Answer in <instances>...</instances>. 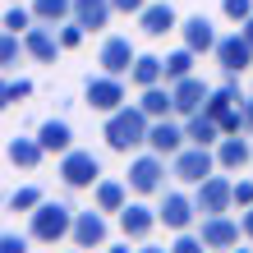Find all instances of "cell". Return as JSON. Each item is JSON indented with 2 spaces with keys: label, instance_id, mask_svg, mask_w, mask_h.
I'll return each mask as SVG.
<instances>
[{
  "label": "cell",
  "instance_id": "obj_25",
  "mask_svg": "<svg viewBox=\"0 0 253 253\" xmlns=\"http://www.w3.org/2000/svg\"><path fill=\"white\" fill-rule=\"evenodd\" d=\"M138 106L152 115V120H166V115H175V87L170 83H157V87H143Z\"/></svg>",
  "mask_w": 253,
  "mask_h": 253
},
{
  "label": "cell",
  "instance_id": "obj_5",
  "mask_svg": "<svg viewBox=\"0 0 253 253\" xmlns=\"http://www.w3.org/2000/svg\"><path fill=\"white\" fill-rule=\"evenodd\" d=\"M166 161L170 157L152 152V147H147L143 157H133L129 161V189L143 193V198H147V193H161V189H166Z\"/></svg>",
  "mask_w": 253,
  "mask_h": 253
},
{
  "label": "cell",
  "instance_id": "obj_41",
  "mask_svg": "<svg viewBox=\"0 0 253 253\" xmlns=\"http://www.w3.org/2000/svg\"><path fill=\"white\" fill-rule=\"evenodd\" d=\"M240 111H244V133H253V97L240 101Z\"/></svg>",
  "mask_w": 253,
  "mask_h": 253
},
{
  "label": "cell",
  "instance_id": "obj_37",
  "mask_svg": "<svg viewBox=\"0 0 253 253\" xmlns=\"http://www.w3.org/2000/svg\"><path fill=\"white\" fill-rule=\"evenodd\" d=\"M235 207H253V180H235Z\"/></svg>",
  "mask_w": 253,
  "mask_h": 253
},
{
  "label": "cell",
  "instance_id": "obj_45",
  "mask_svg": "<svg viewBox=\"0 0 253 253\" xmlns=\"http://www.w3.org/2000/svg\"><path fill=\"white\" fill-rule=\"evenodd\" d=\"M65 253H83V249H79V244H74V249H65Z\"/></svg>",
  "mask_w": 253,
  "mask_h": 253
},
{
  "label": "cell",
  "instance_id": "obj_9",
  "mask_svg": "<svg viewBox=\"0 0 253 253\" xmlns=\"http://www.w3.org/2000/svg\"><path fill=\"white\" fill-rule=\"evenodd\" d=\"M147 147L161 157H175L189 147V133H184V120L180 115H166V120H152V129H147Z\"/></svg>",
  "mask_w": 253,
  "mask_h": 253
},
{
  "label": "cell",
  "instance_id": "obj_7",
  "mask_svg": "<svg viewBox=\"0 0 253 253\" xmlns=\"http://www.w3.org/2000/svg\"><path fill=\"white\" fill-rule=\"evenodd\" d=\"M193 203H198L203 216H221L235 207V180H226V175H207L203 184H193Z\"/></svg>",
  "mask_w": 253,
  "mask_h": 253
},
{
  "label": "cell",
  "instance_id": "obj_27",
  "mask_svg": "<svg viewBox=\"0 0 253 253\" xmlns=\"http://www.w3.org/2000/svg\"><path fill=\"white\" fill-rule=\"evenodd\" d=\"M33 14H37V23L60 28V23L74 19V0H33Z\"/></svg>",
  "mask_w": 253,
  "mask_h": 253
},
{
  "label": "cell",
  "instance_id": "obj_11",
  "mask_svg": "<svg viewBox=\"0 0 253 253\" xmlns=\"http://www.w3.org/2000/svg\"><path fill=\"white\" fill-rule=\"evenodd\" d=\"M79 249H101L111 240V226H106V212L101 207H87V212L74 216V235H69Z\"/></svg>",
  "mask_w": 253,
  "mask_h": 253
},
{
  "label": "cell",
  "instance_id": "obj_46",
  "mask_svg": "<svg viewBox=\"0 0 253 253\" xmlns=\"http://www.w3.org/2000/svg\"><path fill=\"white\" fill-rule=\"evenodd\" d=\"M111 253H129V249H111Z\"/></svg>",
  "mask_w": 253,
  "mask_h": 253
},
{
  "label": "cell",
  "instance_id": "obj_39",
  "mask_svg": "<svg viewBox=\"0 0 253 253\" xmlns=\"http://www.w3.org/2000/svg\"><path fill=\"white\" fill-rule=\"evenodd\" d=\"M111 5H115V14H143L152 0H111Z\"/></svg>",
  "mask_w": 253,
  "mask_h": 253
},
{
  "label": "cell",
  "instance_id": "obj_26",
  "mask_svg": "<svg viewBox=\"0 0 253 253\" xmlns=\"http://www.w3.org/2000/svg\"><path fill=\"white\" fill-rule=\"evenodd\" d=\"M129 83L138 87H157V83H166V60H161V55H138V60H133V69H129Z\"/></svg>",
  "mask_w": 253,
  "mask_h": 253
},
{
  "label": "cell",
  "instance_id": "obj_10",
  "mask_svg": "<svg viewBox=\"0 0 253 253\" xmlns=\"http://www.w3.org/2000/svg\"><path fill=\"white\" fill-rule=\"evenodd\" d=\"M216 65H221V74H244L249 65H253V42L244 37V33H230V37H221L216 42Z\"/></svg>",
  "mask_w": 253,
  "mask_h": 253
},
{
  "label": "cell",
  "instance_id": "obj_6",
  "mask_svg": "<svg viewBox=\"0 0 253 253\" xmlns=\"http://www.w3.org/2000/svg\"><path fill=\"white\" fill-rule=\"evenodd\" d=\"M125 97H129V92H125V79H115V74H97V79H87V83H83V101H87L92 111H101V115H111V111L129 106Z\"/></svg>",
  "mask_w": 253,
  "mask_h": 253
},
{
  "label": "cell",
  "instance_id": "obj_2",
  "mask_svg": "<svg viewBox=\"0 0 253 253\" xmlns=\"http://www.w3.org/2000/svg\"><path fill=\"white\" fill-rule=\"evenodd\" d=\"M74 216L79 212H74L65 198H46L37 212H28V235H33L37 244H60V240L74 235Z\"/></svg>",
  "mask_w": 253,
  "mask_h": 253
},
{
  "label": "cell",
  "instance_id": "obj_8",
  "mask_svg": "<svg viewBox=\"0 0 253 253\" xmlns=\"http://www.w3.org/2000/svg\"><path fill=\"white\" fill-rule=\"evenodd\" d=\"M198 235H203V244H207V253H230L235 244H240V235H244V226L235 216H203V226H198Z\"/></svg>",
  "mask_w": 253,
  "mask_h": 253
},
{
  "label": "cell",
  "instance_id": "obj_1",
  "mask_svg": "<svg viewBox=\"0 0 253 253\" xmlns=\"http://www.w3.org/2000/svg\"><path fill=\"white\" fill-rule=\"evenodd\" d=\"M147 129H152V115H147L138 101L133 106H120V111H111L106 115V129H101V138H106L111 152H138V147H147Z\"/></svg>",
  "mask_w": 253,
  "mask_h": 253
},
{
  "label": "cell",
  "instance_id": "obj_13",
  "mask_svg": "<svg viewBox=\"0 0 253 253\" xmlns=\"http://www.w3.org/2000/svg\"><path fill=\"white\" fill-rule=\"evenodd\" d=\"M133 60H138V51H133L129 37H106V42H101V51H97L101 74H115V79H125V74L133 69Z\"/></svg>",
  "mask_w": 253,
  "mask_h": 253
},
{
  "label": "cell",
  "instance_id": "obj_17",
  "mask_svg": "<svg viewBox=\"0 0 253 253\" xmlns=\"http://www.w3.org/2000/svg\"><path fill=\"white\" fill-rule=\"evenodd\" d=\"M249 157H253V143L244 138V133H226V138L216 143V166L226 175H240L249 166Z\"/></svg>",
  "mask_w": 253,
  "mask_h": 253
},
{
  "label": "cell",
  "instance_id": "obj_19",
  "mask_svg": "<svg viewBox=\"0 0 253 253\" xmlns=\"http://www.w3.org/2000/svg\"><path fill=\"white\" fill-rule=\"evenodd\" d=\"M129 180H111V175H101L97 189H92V207H101V212H115L120 216L125 207H129Z\"/></svg>",
  "mask_w": 253,
  "mask_h": 253
},
{
  "label": "cell",
  "instance_id": "obj_24",
  "mask_svg": "<svg viewBox=\"0 0 253 253\" xmlns=\"http://www.w3.org/2000/svg\"><path fill=\"white\" fill-rule=\"evenodd\" d=\"M37 138H42V147H46V157H51V152L65 157L69 147H74V129H69V120H42Z\"/></svg>",
  "mask_w": 253,
  "mask_h": 253
},
{
  "label": "cell",
  "instance_id": "obj_44",
  "mask_svg": "<svg viewBox=\"0 0 253 253\" xmlns=\"http://www.w3.org/2000/svg\"><path fill=\"white\" fill-rule=\"evenodd\" d=\"M230 253H253V249H240V244H235V249H230Z\"/></svg>",
  "mask_w": 253,
  "mask_h": 253
},
{
  "label": "cell",
  "instance_id": "obj_34",
  "mask_svg": "<svg viewBox=\"0 0 253 253\" xmlns=\"http://www.w3.org/2000/svg\"><path fill=\"white\" fill-rule=\"evenodd\" d=\"M221 14L230 23H244V19H253V0H221Z\"/></svg>",
  "mask_w": 253,
  "mask_h": 253
},
{
  "label": "cell",
  "instance_id": "obj_31",
  "mask_svg": "<svg viewBox=\"0 0 253 253\" xmlns=\"http://www.w3.org/2000/svg\"><path fill=\"white\" fill-rule=\"evenodd\" d=\"M28 97H33V83H28V79H9L5 92H0V101H5V106H19V101H28Z\"/></svg>",
  "mask_w": 253,
  "mask_h": 253
},
{
  "label": "cell",
  "instance_id": "obj_42",
  "mask_svg": "<svg viewBox=\"0 0 253 253\" xmlns=\"http://www.w3.org/2000/svg\"><path fill=\"white\" fill-rule=\"evenodd\" d=\"M133 253H170V249H161V244H143V249H133Z\"/></svg>",
  "mask_w": 253,
  "mask_h": 253
},
{
  "label": "cell",
  "instance_id": "obj_43",
  "mask_svg": "<svg viewBox=\"0 0 253 253\" xmlns=\"http://www.w3.org/2000/svg\"><path fill=\"white\" fill-rule=\"evenodd\" d=\"M240 33H244V37L253 42V19H244V23H240Z\"/></svg>",
  "mask_w": 253,
  "mask_h": 253
},
{
  "label": "cell",
  "instance_id": "obj_32",
  "mask_svg": "<svg viewBox=\"0 0 253 253\" xmlns=\"http://www.w3.org/2000/svg\"><path fill=\"white\" fill-rule=\"evenodd\" d=\"M19 51H28L23 42H19V33H5V42H0V65L14 69V65H19Z\"/></svg>",
  "mask_w": 253,
  "mask_h": 253
},
{
  "label": "cell",
  "instance_id": "obj_38",
  "mask_svg": "<svg viewBox=\"0 0 253 253\" xmlns=\"http://www.w3.org/2000/svg\"><path fill=\"white\" fill-rule=\"evenodd\" d=\"M221 133H244V111H240V106H235L226 120H221Z\"/></svg>",
  "mask_w": 253,
  "mask_h": 253
},
{
  "label": "cell",
  "instance_id": "obj_35",
  "mask_svg": "<svg viewBox=\"0 0 253 253\" xmlns=\"http://www.w3.org/2000/svg\"><path fill=\"white\" fill-rule=\"evenodd\" d=\"M83 37H87V28H83L79 19H69V23H60V46H65V51H74V46H79Z\"/></svg>",
  "mask_w": 253,
  "mask_h": 253
},
{
  "label": "cell",
  "instance_id": "obj_33",
  "mask_svg": "<svg viewBox=\"0 0 253 253\" xmlns=\"http://www.w3.org/2000/svg\"><path fill=\"white\" fill-rule=\"evenodd\" d=\"M170 253H207V244H203V235L180 230V235H175V244H170Z\"/></svg>",
  "mask_w": 253,
  "mask_h": 253
},
{
  "label": "cell",
  "instance_id": "obj_40",
  "mask_svg": "<svg viewBox=\"0 0 253 253\" xmlns=\"http://www.w3.org/2000/svg\"><path fill=\"white\" fill-rule=\"evenodd\" d=\"M240 226H244V240H253V207H244V212H240Z\"/></svg>",
  "mask_w": 253,
  "mask_h": 253
},
{
  "label": "cell",
  "instance_id": "obj_23",
  "mask_svg": "<svg viewBox=\"0 0 253 253\" xmlns=\"http://www.w3.org/2000/svg\"><path fill=\"white\" fill-rule=\"evenodd\" d=\"M184 133H189V143H198V147H216L226 133H221V120H212L207 111H198V115H189L184 120Z\"/></svg>",
  "mask_w": 253,
  "mask_h": 253
},
{
  "label": "cell",
  "instance_id": "obj_29",
  "mask_svg": "<svg viewBox=\"0 0 253 253\" xmlns=\"http://www.w3.org/2000/svg\"><path fill=\"white\" fill-rule=\"evenodd\" d=\"M42 203H46V198H42V189L23 184V189H14V193H9V203H5V207H9V212H37Z\"/></svg>",
  "mask_w": 253,
  "mask_h": 253
},
{
  "label": "cell",
  "instance_id": "obj_4",
  "mask_svg": "<svg viewBox=\"0 0 253 253\" xmlns=\"http://www.w3.org/2000/svg\"><path fill=\"white\" fill-rule=\"evenodd\" d=\"M60 180H65V189H97L101 157L87 152V147H69V152L60 157Z\"/></svg>",
  "mask_w": 253,
  "mask_h": 253
},
{
  "label": "cell",
  "instance_id": "obj_21",
  "mask_svg": "<svg viewBox=\"0 0 253 253\" xmlns=\"http://www.w3.org/2000/svg\"><path fill=\"white\" fill-rule=\"evenodd\" d=\"M138 28H143L147 37H166V33L180 28V19H175V9L166 5V0H152V5L138 14Z\"/></svg>",
  "mask_w": 253,
  "mask_h": 253
},
{
  "label": "cell",
  "instance_id": "obj_30",
  "mask_svg": "<svg viewBox=\"0 0 253 253\" xmlns=\"http://www.w3.org/2000/svg\"><path fill=\"white\" fill-rule=\"evenodd\" d=\"M33 23H37L33 5H9V9H5V33H28Z\"/></svg>",
  "mask_w": 253,
  "mask_h": 253
},
{
  "label": "cell",
  "instance_id": "obj_15",
  "mask_svg": "<svg viewBox=\"0 0 253 253\" xmlns=\"http://www.w3.org/2000/svg\"><path fill=\"white\" fill-rule=\"evenodd\" d=\"M175 87V115L180 120H189V115H198L203 106H207V97H212V87H207L198 74H189V79H180V83H170Z\"/></svg>",
  "mask_w": 253,
  "mask_h": 253
},
{
  "label": "cell",
  "instance_id": "obj_22",
  "mask_svg": "<svg viewBox=\"0 0 253 253\" xmlns=\"http://www.w3.org/2000/svg\"><path fill=\"white\" fill-rule=\"evenodd\" d=\"M111 14H115L111 0H74V19H79L87 33H101V28L111 23Z\"/></svg>",
  "mask_w": 253,
  "mask_h": 253
},
{
  "label": "cell",
  "instance_id": "obj_28",
  "mask_svg": "<svg viewBox=\"0 0 253 253\" xmlns=\"http://www.w3.org/2000/svg\"><path fill=\"white\" fill-rule=\"evenodd\" d=\"M193 65H198V51H189V46L170 51V55H166V83H180V79H189V74H193Z\"/></svg>",
  "mask_w": 253,
  "mask_h": 253
},
{
  "label": "cell",
  "instance_id": "obj_36",
  "mask_svg": "<svg viewBox=\"0 0 253 253\" xmlns=\"http://www.w3.org/2000/svg\"><path fill=\"white\" fill-rule=\"evenodd\" d=\"M28 240H33V235H28ZM28 240L14 235V230H5V235H0V253H28Z\"/></svg>",
  "mask_w": 253,
  "mask_h": 253
},
{
  "label": "cell",
  "instance_id": "obj_3",
  "mask_svg": "<svg viewBox=\"0 0 253 253\" xmlns=\"http://www.w3.org/2000/svg\"><path fill=\"white\" fill-rule=\"evenodd\" d=\"M216 147H198V143H189L184 152H175L170 157V175L180 184H203L207 175H216Z\"/></svg>",
  "mask_w": 253,
  "mask_h": 253
},
{
  "label": "cell",
  "instance_id": "obj_14",
  "mask_svg": "<svg viewBox=\"0 0 253 253\" xmlns=\"http://www.w3.org/2000/svg\"><path fill=\"white\" fill-rule=\"evenodd\" d=\"M23 46H28V55H33L37 65H55L60 60V33H51V23H33L23 33Z\"/></svg>",
  "mask_w": 253,
  "mask_h": 253
},
{
  "label": "cell",
  "instance_id": "obj_20",
  "mask_svg": "<svg viewBox=\"0 0 253 253\" xmlns=\"http://www.w3.org/2000/svg\"><path fill=\"white\" fill-rule=\"evenodd\" d=\"M5 157H9V166H19V170H37L42 157H46V147H42V138H28V133H19V138L5 143Z\"/></svg>",
  "mask_w": 253,
  "mask_h": 253
},
{
  "label": "cell",
  "instance_id": "obj_18",
  "mask_svg": "<svg viewBox=\"0 0 253 253\" xmlns=\"http://www.w3.org/2000/svg\"><path fill=\"white\" fill-rule=\"evenodd\" d=\"M180 37H184V46L189 51H198V55H207V51H216V28H212V19L207 14H189V19L180 23Z\"/></svg>",
  "mask_w": 253,
  "mask_h": 253
},
{
  "label": "cell",
  "instance_id": "obj_16",
  "mask_svg": "<svg viewBox=\"0 0 253 253\" xmlns=\"http://www.w3.org/2000/svg\"><path fill=\"white\" fill-rule=\"evenodd\" d=\"M161 226V212L157 207H147V203H129L125 212H120V230H125V240H147V235H152Z\"/></svg>",
  "mask_w": 253,
  "mask_h": 253
},
{
  "label": "cell",
  "instance_id": "obj_12",
  "mask_svg": "<svg viewBox=\"0 0 253 253\" xmlns=\"http://www.w3.org/2000/svg\"><path fill=\"white\" fill-rule=\"evenodd\" d=\"M157 212H161V226L175 230V235H180V230H193V221L203 216V212H198V203H193L189 193H166Z\"/></svg>",
  "mask_w": 253,
  "mask_h": 253
}]
</instances>
